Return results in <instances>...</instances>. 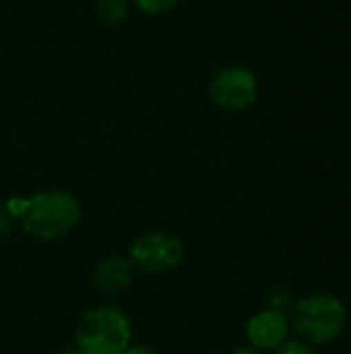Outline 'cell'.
<instances>
[{
  "instance_id": "obj_4",
  "label": "cell",
  "mask_w": 351,
  "mask_h": 354,
  "mask_svg": "<svg viewBox=\"0 0 351 354\" xmlns=\"http://www.w3.org/2000/svg\"><path fill=\"white\" fill-rule=\"evenodd\" d=\"M186 255V247L180 236L163 230H151L134 239L128 249V259L134 270L151 276H159L176 270Z\"/></svg>"
},
{
  "instance_id": "obj_7",
  "label": "cell",
  "mask_w": 351,
  "mask_h": 354,
  "mask_svg": "<svg viewBox=\"0 0 351 354\" xmlns=\"http://www.w3.org/2000/svg\"><path fill=\"white\" fill-rule=\"evenodd\" d=\"M134 280V266L124 255H108L93 270V284L103 295L124 292Z\"/></svg>"
},
{
  "instance_id": "obj_6",
  "label": "cell",
  "mask_w": 351,
  "mask_h": 354,
  "mask_svg": "<svg viewBox=\"0 0 351 354\" xmlns=\"http://www.w3.org/2000/svg\"><path fill=\"white\" fill-rule=\"evenodd\" d=\"M290 317L271 307L254 313L246 324V340L261 353H275L283 342L290 340Z\"/></svg>"
},
{
  "instance_id": "obj_12",
  "label": "cell",
  "mask_w": 351,
  "mask_h": 354,
  "mask_svg": "<svg viewBox=\"0 0 351 354\" xmlns=\"http://www.w3.org/2000/svg\"><path fill=\"white\" fill-rule=\"evenodd\" d=\"M124 354H157L153 348H149V346H145V344H130Z\"/></svg>"
},
{
  "instance_id": "obj_1",
  "label": "cell",
  "mask_w": 351,
  "mask_h": 354,
  "mask_svg": "<svg viewBox=\"0 0 351 354\" xmlns=\"http://www.w3.org/2000/svg\"><path fill=\"white\" fill-rule=\"evenodd\" d=\"M4 207L31 239L43 243L66 236L83 216L79 199L58 189L39 191L31 197H12L4 201Z\"/></svg>"
},
{
  "instance_id": "obj_11",
  "label": "cell",
  "mask_w": 351,
  "mask_h": 354,
  "mask_svg": "<svg viewBox=\"0 0 351 354\" xmlns=\"http://www.w3.org/2000/svg\"><path fill=\"white\" fill-rule=\"evenodd\" d=\"M14 222L17 220L8 214V209L4 207V203H0V239H4L6 234H10Z\"/></svg>"
},
{
  "instance_id": "obj_13",
  "label": "cell",
  "mask_w": 351,
  "mask_h": 354,
  "mask_svg": "<svg viewBox=\"0 0 351 354\" xmlns=\"http://www.w3.org/2000/svg\"><path fill=\"white\" fill-rule=\"evenodd\" d=\"M234 354H267V353H261V351H257V348H252L250 344H246V346H238Z\"/></svg>"
},
{
  "instance_id": "obj_10",
  "label": "cell",
  "mask_w": 351,
  "mask_h": 354,
  "mask_svg": "<svg viewBox=\"0 0 351 354\" xmlns=\"http://www.w3.org/2000/svg\"><path fill=\"white\" fill-rule=\"evenodd\" d=\"M275 354H314V351L310 344H306L302 340H288L275 351Z\"/></svg>"
},
{
  "instance_id": "obj_5",
  "label": "cell",
  "mask_w": 351,
  "mask_h": 354,
  "mask_svg": "<svg viewBox=\"0 0 351 354\" xmlns=\"http://www.w3.org/2000/svg\"><path fill=\"white\" fill-rule=\"evenodd\" d=\"M211 102L225 112H242L259 97L257 75L246 66H225L209 81Z\"/></svg>"
},
{
  "instance_id": "obj_8",
  "label": "cell",
  "mask_w": 351,
  "mask_h": 354,
  "mask_svg": "<svg viewBox=\"0 0 351 354\" xmlns=\"http://www.w3.org/2000/svg\"><path fill=\"white\" fill-rule=\"evenodd\" d=\"M130 10L128 0H95V17L103 25H120Z\"/></svg>"
},
{
  "instance_id": "obj_14",
  "label": "cell",
  "mask_w": 351,
  "mask_h": 354,
  "mask_svg": "<svg viewBox=\"0 0 351 354\" xmlns=\"http://www.w3.org/2000/svg\"><path fill=\"white\" fill-rule=\"evenodd\" d=\"M56 354H83L79 348H64V351H60V353Z\"/></svg>"
},
{
  "instance_id": "obj_3",
  "label": "cell",
  "mask_w": 351,
  "mask_h": 354,
  "mask_svg": "<svg viewBox=\"0 0 351 354\" xmlns=\"http://www.w3.org/2000/svg\"><path fill=\"white\" fill-rule=\"evenodd\" d=\"M130 344V317L116 305H99L85 311L74 330V348L83 354H124Z\"/></svg>"
},
{
  "instance_id": "obj_9",
  "label": "cell",
  "mask_w": 351,
  "mask_h": 354,
  "mask_svg": "<svg viewBox=\"0 0 351 354\" xmlns=\"http://www.w3.org/2000/svg\"><path fill=\"white\" fill-rule=\"evenodd\" d=\"M180 4H182V0H134V6L143 15H151V17L168 15V12L176 10Z\"/></svg>"
},
{
  "instance_id": "obj_2",
  "label": "cell",
  "mask_w": 351,
  "mask_h": 354,
  "mask_svg": "<svg viewBox=\"0 0 351 354\" xmlns=\"http://www.w3.org/2000/svg\"><path fill=\"white\" fill-rule=\"evenodd\" d=\"M290 326L298 340L306 344H329L337 340L348 326L345 303L327 292L310 295L292 305Z\"/></svg>"
}]
</instances>
